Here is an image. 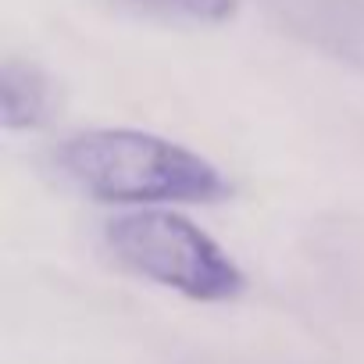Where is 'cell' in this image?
I'll return each mask as SVG.
<instances>
[{
	"label": "cell",
	"instance_id": "obj_1",
	"mask_svg": "<svg viewBox=\"0 0 364 364\" xmlns=\"http://www.w3.org/2000/svg\"><path fill=\"white\" fill-rule=\"evenodd\" d=\"M54 168L82 197L129 211L218 204L232 193L211 157L143 129L75 132L54 150Z\"/></svg>",
	"mask_w": 364,
	"mask_h": 364
},
{
	"label": "cell",
	"instance_id": "obj_2",
	"mask_svg": "<svg viewBox=\"0 0 364 364\" xmlns=\"http://www.w3.org/2000/svg\"><path fill=\"white\" fill-rule=\"evenodd\" d=\"M107 254L143 282L193 304H232L247 289L240 261L171 208L122 211L104 225Z\"/></svg>",
	"mask_w": 364,
	"mask_h": 364
},
{
	"label": "cell",
	"instance_id": "obj_3",
	"mask_svg": "<svg viewBox=\"0 0 364 364\" xmlns=\"http://www.w3.org/2000/svg\"><path fill=\"white\" fill-rule=\"evenodd\" d=\"M279 8L311 43L339 58H364V0H279Z\"/></svg>",
	"mask_w": 364,
	"mask_h": 364
},
{
	"label": "cell",
	"instance_id": "obj_4",
	"mask_svg": "<svg viewBox=\"0 0 364 364\" xmlns=\"http://www.w3.org/2000/svg\"><path fill=\"white\" fill-rule=\"evenodd\" d=\"M54 90L50 79L18 58H8L0 68V122L8 132H29L40 129L50 118Z\"/></svg>",
	"mask_w": 364,
	"mask_h": 364
},
{
	"label": "cell",
	"instance_id": "obj_5",
	"mask_svg": "<svg viewBox=\"0 0 364 364\" xmlns=\"http://www.w3.org/2000/svg\"><path fill=\"white\" fill-rule=\"evenodd\" d=\"M125 4L190 26H222L240 11V0H125Z\"/></svg>",
	"mask_w": 364,
	"mask_h": 364
}]
</instances>
